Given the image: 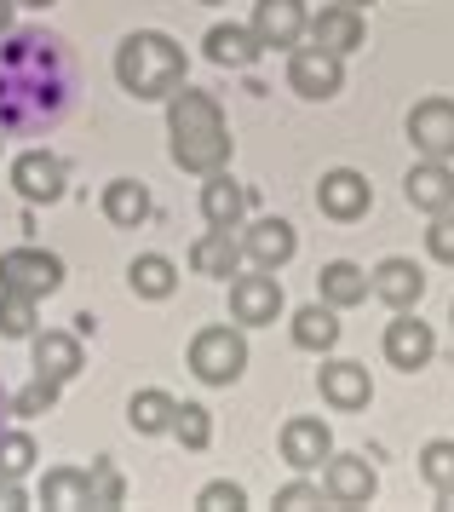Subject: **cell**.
<instances>
[{
    "instance_id": "6da1fadb",
    "label": "cell",
    "mask_w": 454,
    "mask_h": 512,
    "mask_svg": "<svg viewBox=\"0 0 454 512\" xmlns=\"http://www.w3.org/2000/svg\"><path fill=\"white\" fill-rule=\"evenodd\" d=\"M81 93L69 41L52 29H0V133L41 139L64 127Z\"/></svg>"
},
{
    "instance_id": "7a4b0ae2",
    "label": "cell",
    "mask_w": 454,
    "mask_h": 512,
    "mask_svg": "<svg viewBox=\"0 0 454 512\" xmlns=\"http://www.w3.org/2000/svg\"><path fill=\"white\" fill-rule=\"evenodd\" d=\"M173 162L190 167V173H219L230 162V133L225 116L207 93H190L184 87L173 98Z\"/></svg>"
},
{
    "instance_id": "3957f363",
    "label": "cell",
    "mask_w": 454,
    "mask_h": 512,
    "mask_svg": "<svg viewBox=\"0 0 454 512\" xmlns=\"http://www.w3.org/2000/svg\"><path fill=\"white\" fill-rule=\"evenodd\" d=\"M115 75L133 98H173L184 81V52L167 35H127L115 52Z\"/></svg>"
},
{
    "instance_id": "277c9868",
    "label": "cell",
    "mask_w": 454,
    "mask_h": 512,
    "mask_svg": "<svg viewBox=\"0 0 454 512\" xmlns=\"http://www.w3.org/2000/svg\"><path fill=\"white\" fill-rule=\"evenodd\" d=\"M190 369L202 374L207 386H230L236 374L248 369V340L236 328H202L190 340Z\"/></svg>"
},
{
    "instance_id": "5b68a950",
    "label": "cell",
    "mask_w": 454,
    "mask_h": 512,
    "mask_svg": "<svg viewBox=\"0 0 454 512\" xmlns=\"http://www.w3.org/2000/svg\"><path fill=\"white\" fill-rule=\"evenodd\" d=\"M64 282V265L41 248H18V254L0 259V288H12V294H29V300H41Z\"/></svg>"
},
{
    "instance_id": "8992f818",
    "label": "cell",
    "mask_w": 454,
    "mask_h": 512,
    "mask_svg": "<svg viewBox=\"0 0 454 512\" xmlns=\"http://www.w3.org/2000/svg\"><path fill=\"white\" fill-rule=\"evenodd\" d=\"M409 139L420 156L432 162H449L454 156V98H426L409 110Z\"/></svg>"
},
{
    "instance_id": "52a82bcc",
    "label": "cell",
    "mask_w": 454,
    "mask_h": 512,
    "mask_svg": "<svg viewBox=\"0 0 454 512\" xmlns=\"http://www.w3.org/2000/svg\"><path fill=\"white\" fill-rule=\"evenodd\" d=\"M288 81H294L299 98H334V93H340V81H345L340 52H328V47H299L294 64H288Z\"/></svg>"
},
{
    "instance_id": "ba28073f",
    "label": "cell",
    "mask_w": 454,
    "mask_h": 512,
    "mask_svg": "<svg viewBox=\"0 0 454 512\" xmlns=\"http://www.w3.org/2000/svg\"><path fill=\"white\" fill-rule=\"evenodd\" d=\"M322 495L334 507H363V501H374V466L363 455H334L328 472H322Z\"/></svg>"
},
{
    "instance_id": "9c48e42d",
    "label": "cell",
    "mask_w": 454,
    "mask_h": 512,
    "mask_svg": "<svg viewBox=\"0 0 454 512\" xmlns=\"http://www.w3.org/2000/svg\"><path fill=\"white\" fill-rule=\"evenodd\" d=\"M305 35V0H259L253 6V41L259 47H294Z\"/></svg>"
},
{
    "instance_id": "30bf717a",
    "label": "cell",
    "mask_w": 454,
    "mask_h": 512,
    "mask_svg": "<svg viewBox=\"0 0 454 512\" xmlns=\"http://www.w3.org/2000/svg\"><path fill=\"white\" fill-rule=\"evenodd\" d=\"M432 351H437L432 328L420 323V317H409V311H397V323L386 328V357H391V363H397L403 374H414V369H426V363H432Z\"/></svg>"
},
{
    "instance_id": "8fae6325",
    "label": "cell",
    "mask_w": 454,
    "mask_h": 512,
    "mask_svg": "<svg viewBox=\"0 0 454 512\" xmlns=\"http://www.w3.org/2000/svg\"><path fill=\"white\" fill-rule=\"evenodd\" d=\"M368 202H374V190H368L363 173H351V167H340V173H328L317 185V208L328 213V219H363Z\"/></svg>"
},
{
    "instance_id": "7c38bea8",
    "label": "cell",
    "mask_w": 454,
    "mask_h": 512,
    "mask_svg": "<svg viewBox=\"0 0 454 512\" xmlns=\"http://www.w3.org/2000/svg\"><path fill=\"white\" fill-rule=\"evenodd\" d=\"M230 311H236V323H276L282 282L276 277H230Z\"/></svg>"
},
{
    "instance_id": "4fadbf2b",
    "label": "cell",
    "mask_w": 454,
    "mask_h": 512,
    "mask_svg": "<svg viewBox=\"0 0 454 512\" xmlns=\"http://www.w3.org/2000/svg\"><path fill=\"white\" fill-rule=\"evenodd\" d=\"M328 449H334V438H328V426H322V420L299 415V420H288V426H282V461L299 466V472L322 466V461H328Z\"/></svg>"
},
{
    "instance_id": "5bb4252c",
    "label": "cell",
    "mask_w": 454,
    "mask_h": 512,
    "mask_svg": "<svg viewBox=\"0 0 454 512\" xmlns=\"http://www.w3.org/2000/svg\"><path fill=\"white\" fill-rule=\"evenodd\" d=\"M12 185H18L29 202H58V196H64V162L46 156V150H29V156H18V167H12Z\"/></svg>"
},
{
    "instance_id": "9a60e30c",
    "label": "cell",
    "mask_w": 454,
    "mask_h": 512,
    "mask_svg": "<svg viewBox=\"0 0 454 512\" xmlns=\"http://www.w3.org/2000/svg\"><path fill=\"white\" fill-rule=\"evenodd\" d=\"M368 288H374L391 311H409V305H420V294H426V277H420L414 259H386V265L368 277Z\"/></svg>"
},
{
    "instance_id": "2e32d148",
    "label": "cell",
    "mask_w": 454,
    "mask_h": 512,
    "mask_svg": "<svg viewBox=\"0 0 454 512\" xmlns=\"http://www.w3.org/2000/svg\"><path fill=\"white\" fill-rule=\"evenodd\" d=\"M202 213H207V225H213V231H236V225H242V213H248V190L236 185L230 173H207Z\"/></svg>"
},
{
    "instance_id": "e0dca14e",
    "label": "cell",
    "mask_w": 454,
    "mask_h": 512,
    "mask_svg": "<svg viewBox=\"0 0 454 512\" xmlns=\"http://www.w3.org/2000/svg\"><path fill=\"white\" fill-rule=\"evenodd\" d=\"M403 190H409V202H414L420 213H443V208H454V173H449L443 162H432V156L414 167L409 179H403Z\"/></svg>"
},
{
    "instance_id": "ac0fdd59",
    "label": "cell",
    "mask_w": 454,
    "mask_h": 512,
    "mask_svg": "<svg viewBox=\"0 0 454 512\" xmlns=\"http://www.w3.org/2000/svg\"><path fill=\"white\" fill-rule=\"evenodd\" d=\"M322 397H328L340 415H351V409H368V397H374V386H368V369H363V363H328V369H322Z\"/></svg>"
},
{
    "instance_id": "d6986e66",
    "label": "cell",
    "mask_w": 454,
    "mask_h": 512,
    "mask_svg": "<svg viewBox=\"0 0 454 512\" xmlns=\"http://www.w3.org/2000/svg\"><path fill=\"white\" fill-rule=\"evenodd\" d=\"M311 35H317V47L345 58V52L363 47V18H357V6H328V12L311 18Z\"/></svg>"
},
{
    "instance_id": "ffe728a7",
    "label": "cell",
    "mask_w": 454,
    "mask_h": 512,
    "mask_svg": "<svg viewBox=\"0 0 454 512\" xmlns=\"http://www.w3.org/2000/svg\"><path fill=\"white\" fill-rule=\"evenodd\" d=\"M294 248H299V236H294V225H288V219H259V225L248 231V254H253V265H265V271L288 265V259H294Z\"/></svg>"
},
{
    "instance_id": "44dd1931",
    "label": "cell",
    "mask_w": 454,
    "mask_h": 512,
    "mask_svg": "<svg viewBox=\"0 0 454 512\" xmlns=\"http://www.w3.org/2000/svg\"><path fill=\"white\" fill-rule=\"evenodd\" d=\"M190 265L202 271V277H236V265H242V248H236V236L230 231H207L196 248H190Z\"/></svg>"
},
{
    "instance_id": "7402d4cb",
    "label": "cell",
    "mask_w": 454,
    "mask_h": 512,
    "mask_svg": "<svg viewBox=\"0 0 454 512\" xmlns=\"http://www.w3.org/2000/svg\"><path fill=\"white\" fill-rule=\"evenodd\" d=\"M35 369H41L46 380L81 374V340H75V334H35Z\"/></svg>"
},
{
    "instance_id": "603a6c76",
    "label": "cell",
    "mask_w": 454,
    "mask_h": 512,
    "mask_svg": "<svg viewBox=\"0 0 454 512\" xmlns=\"http://www.w3.org/2000/svg\"><path fill=\"white\" fill-rule=\"evenodd\" d=\"M207 58L213 64H230V70H248L253 58H259V41H253L248 29L219 24V29H207Z\"/></svg>"
},
{
    "instance_id": "cb8c5ba5",
    "label": "cell",
    "mask_w": 454,
    "mask_h": 512,
    "mask_svg": "<svg viewBox=\"0 0 454 512\" xmlns=\"http://www.w3.org/2000/svg\"><path fill=\"white\" fill-rule=\"evenodd\" d=\"M294 340L305 351H328V346H340V317H334V305L322 300V305H305L294 317Z\"/></svg>"
},
{
    "instance_id": "d4e9b609",
    "label": "cell",
    "mask_w": 454,
    "mask_h": 512,
    "mask_svg": "<svg viewBox=\"0 0 454 512\" xmlns=\"http://www.w3.org/2000/svg\"><path fill=\"white\" fill-rule=\"evenodd\" d=\"M104 213H110V225H138L150 213V190L138 179H110L104 185Z\"/></svg>"
},
{
    "instance_id": "484cf974",
    "label": "cell",
    "mask_w": 454,
    "mask_h": 512,
    "mask_svg": "<svg viewBox=\"0 0 454 512\" xmlns=\"http://www.w3.org/2000/svg\"><path fill=\"white\" fill-rule=\"evenodd\" d=\"M322 300L328 305H363L368 300V271H357L351 259H334L322 271Z\"/></svg>"
},
{
    "instance_id": "4316f807",
    "label": "cell",
    "mask_w": 454,
    "mask_h": 512,
    "mask_svg": "<svg viewBox=\"0 0 454 512\" xmlns=\"http://www.w3.org/2000/svg\"><path fill=\"white\" fill-rule=\"evenodd\" d=\"M127 282H133V294H144V300H167V294H173V282H179V271H173V259L144 254V259H133Z\"/></svg>"
},
{
    "instance_id": "83f0119b",
    "label": "cell",
    "mask_w": 454,
    "mask_h": 512,
    "mask_svg": "<svg viewBox=\"0 0 454 512\" xmlns=\"http://www.w3.org/2000/svg\"><path fill=\"white\" fill-rule=\"evenodd\" d=\"M173 409H179V403L167 392H138L127 420H133V432H167V426H173Z\"/></svg>"
},
{
    "instance_id": "f1b7e54d",
    "label": "cell",
    "mask_w": 454,
    "mask_h": 512,
    "mask_svg": "<svg viewBox=\"0 0 454 512\" xmlns=\"http://www.w3.org/2000/svg\"><path fill=\"white\" fill-rule=\"evenodd\" d=\"M46 507H92L87 472H52L46 478Z\"/></svg>"
},
{
    "instance_id": "f546056e",
    "label": "cell",
    "mask_w": 454,
    "mask_h": 512,
    "mask_svg": "<svg viewBox=\"0 0 454 512\" xmlns=\"http://www.w3.org/2000/svg\"><path fill=\"white\" fill-rule=\"evenodd\" d=\"M420 472H426V484L443 495V489H454V443L449 438H437L426 443V455H420Z\"/></svg>"
},
{
    "instance_id": "4dcf8cb0",
    "label": "cell",
    "mask_w": 454,
    "mask_h": 512,
    "mask_svg": "<svg viewBox=\"0 0 454 512\" xmlns=\"http://www.w3.org/2000/svg\"><path fill=\"white\" fill-rule=\"evenodd\" d=\"M29 328H35V300L0 288V334H29Z\"/></svg>"
},
{
    "instance_id": "1f68e13d",
    "label": "cell",
    "mask_w": 454,
    "mask_h": 512,
    "mask_svg": "<svg viewBox=\"0 0 454 512\" xmlns=\"http://www.w3.org/2000/svg\"><path fill=\"white\" fill-rule=\"evenodd\" d=\"M173 432H179L190 449H207V438H213V426H207V409H202V403H179V409H173Z\"/></svg>"
},
{
    "instance_id": "d6a6232c",
    "label": "cell",
    "mask_w": 454,
    "mask_h": 512,
    "mask_svg": "<svg viewBox=\"0 0 454 512\" xmlns=\"http://www.w3.org/2000/svg\"><path fill=\"white\" fill-rule=\"evenodd\" d=\"M29 461H35V443L23 432H0V472L18 478V472H29Z\"/></svg>"
},
{
    "instance_id": "836d02e7",
    "label": "cell",
    "mask_w": 454,
    "mask_h": 512,
    "mask_svg": "<svg viewBox=\"0 0 454 512\" xmlns=\"http://www.w3.org/2000/svg\"><path fill=\"white\" fill-rule=\"evenodd\" d=\"M426 248H432V259L454 265V213H449V208L432 219V231H426Z\"/></svg>"
},
{
    "instance_id": "e575fe53",
    "label": "cell",
    "mask_w": 454,
    "mask_h": 512,
    "mask_svg": "<svg viewBox=\"0 0 454 512\" xmlns=\"http://www.w3.org/2000/svg\"><path fill=\"white\" fill-rule=\"evenodd\" d=\"M52 403H58V380H46V374H41V380H35V386L12 403V409H18V415H46Z\"/></svg>"
},
{
    "instance_id": "d590c367",
    "label": "cell",
    "mask_w": 454,
    "mask_h": 512,
    "mask_svg": "<svg viewBox=\"0 0 454 512\" xmlns=\"http://www.w3.org/2000/svg\"><path fill=\"white\" fill-rule=\"evenodd\" d=\"M202 507L207 512H236V507H248V495H242V484H225V478H219V484L202 489Z\"/></svg>"
},
{
    "instance_id": "8d00e7d4",
    "label": "cell",
    "mask_w": 454,
    "mask_h": 512,
    "mask_svg": "<svg viewBox=\"0 0 454 512\" xmlns=\"http://www.w3.org/2000/svg\"><path fill=\"white\" fill-rule=\"evenodd\" d=\"M276 507H322V489L317 484H288V489H276Z\"/></svg>"
},
{
    "instance_id": "74e56055",
    "label": "cell",
    "mask_w": 454,
    "mask_h": 512,
    "mask_svg": "<svg viewBox=\"0 0 454 512\" xmlns=\"http://www.w3.org/2000/svg\"><path fill=\"white\" fill-rule=\"evenodd\" d=\"M6 18H12V0H0V29H6Z\"/></svg>"
},
{
    "instance_id": "f35d334b",
    "label": "cell",
    "mask_w": 454,
    "mask_h": 512,
    "mask_svg": "<svg viewBox=\"0 0 454 512\" xmlns=\"http://www.w3.org/2000/svg\"><path fill=\"white\" fill-rule=\"evenodd\" d=\"M18 6H52V0H18Z\"/></svg>"
},
{
    "instance_id": "ab89813d",
    "label": "cell",
    "mask_w": 454,
    "mask_h": 512,
    "mask_svg": "<svg viewBox=\"0 0 454 512\" xmlns=\"http://www.w3.org/2000/svg\"><path fill=\"white\" fill-rule=\"evenodd\" d=\"M443 507H454V489H443Z\"/></svg>"
},
{
    "instance_id": "60d3db41",
    "label": "cell",
    "mask_w": 454,
    "mask_h": 512,
    "mask_svg": "<svg viewBox=\"0 0 454 512\" xmlns=\"http://www.w3.org/2000/svg\"><path fill=\"white\" fill-rule=\"evenodd\" d=\"M340 6H368V0H340Z\"/></svg>"
},
{
    "instance_id": "b9f144b4",
    "label": "cell",
    "mask_w": 454,
    "mask_h": 512,
    "mask_svg": "<svg viewBox=\"0 0 454 512\" xmlns=\"http://www.w3.org/2000/svg\"><path fill=\"white\" fill-rule=\"evenodd\" d=\"M0 420H6V392H0Z\"/></svg>"
}]
</instances>
